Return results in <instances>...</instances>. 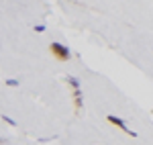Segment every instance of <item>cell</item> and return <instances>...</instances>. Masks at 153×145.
Here are the masks:
<instances>
[{
	"instance_id": "6da1fadb",
	"label": "cell",
	"mask_w": 153,
	"mask_h": 145,
	"mask_svg": "<svg viewBox=\"0 0 153 145\" xmlns=\"http://www.w3.org/2000/svg\"><path fill=\"white\" fill-rule=\"evenodd\" d=\"M49 53L55 57L57 61H70V57H71V51L68 49V45H63V43H57V41H51L49 43Z\"/></svg>"
},
{
	"instance_id": "7a4b0ae2",
	"label": "cell",
	"mask_w": 153,
	"mask_h": 145,
	"mask_svg": "<svg viewBox=\"0 0 153 145\" xmlns=\"http://www.w3.org/2000/svg\"><path fill=\"white\" fill-rule=\"evenodd\" d=\"M106 121L110 123V125H114V127H118L123 133L131 135V137H137V133H135V131H131L129 127L125 125V121H123V119H118V117H114V115H106Z\"/></svg>"
},
{
	"instance_id": "3957f363",
	"label": "cell",
	"mask_w": 153,
	"mask_h": 145,
	"mask_svg": "<svg viewBox=\"0 0 153 145\" xmlns=\"http://www.w3.org/2000/svg\"><path fill=\"white\" fill-rule=\"evenodd\" d=\"M71 98H74V109H76V112H80V110H82V90L76 88V90L71 92Z\"/></svg>"
},
{
	"instance_id": "277c9868",
	"label": "cell",
	"mask_w": 153,
	"mask_h": 145,
	"mask_svg": "<svg viewBox=\"0 0 153 145\" xmlns=\"http://www.w3.org/2000/svg\"><path fill=\"white\" fill-rule=\"evenodd\" d=\"M65 82H68V84H70L74 90H76V88H80V80H78V78H74V76H70V78H68Z\"/></svg>"
},
{
	"instance_id": "5b68a950",
	"label": "cell",
	"mask_w": 153,
	"mask_h": 145,
	"mask_svg": "<svg viewBox=\"0 0 153 145\" xmlns=\"http://www.w3.org/2000/svg\"><path fill=\"white\" fill-rule=\"evenodd\" d=\"M0 119L6 123V125H10V127H16V121H14V119H10L8 115H0Z\"/></svg>"
},
{
	"instance_id": "8992f818",
	"label": "cell",
	"mask_w": 153,
	"mask_h": 145,
	"mask_svg": "<svg viewBox=\"0 0 153 145\" xmlns=\"http://www.w3.org/2000/svg\"><path fill=\"white\" fill-rule=\"evenodd\" d=\"M6 86H10V88H14V86H19V80H14V78H8L6 82H4Z\"/></svg>"
},
{
	"instance_id": "52a82bcc",
	"label": "cell",
	"mask_w": 153,
	"mask_h": 145,
	"mask_svg": "<svg viewBox=\"0 0 153 145\" xmlns=\"http://www.w3.org/2000/svg\"><path fill=\"white\" fill-rule=\"evenodd\" d=\"M45 29H47V27H45V25H37V27H35V33H43V31H45Z\"/></svg>"
},
{
	"instance_id": "ba28073f",
	"label": "cell",
	"mask_w": 153,
	"mask_h": 145,
	"mask_svg": "<svg viewBox=\"0 0 153 145\" xmlns=\"http://www.w3.org/2000/svg\"><path fill=\"white\" fill-rule=\"evenodd\" d=\"M2 143H4V139H2V137H0V145H2Z\"/></svg>"
}]
</instances>
